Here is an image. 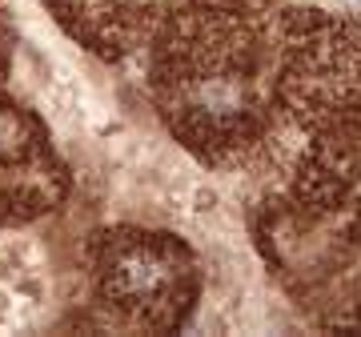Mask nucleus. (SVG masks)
Wrapping results in <instances>:
<instances>
[{
	"mask_svg": "<svg viewBox=\"0 0 361 337\" xmlns=\"http://www.w3.org/2000/svg\"><path fill=\"white\" fill-rule=\"evenodd\" d=\"M13 321H16V298H8V293L0 289V329L13 325Z\"/></svg>",
	"mask_w": 361,
	"mask_h": 337,
	"instance_id": "f257e3e1",
	"label": "nucleus"
}]
</instances>
